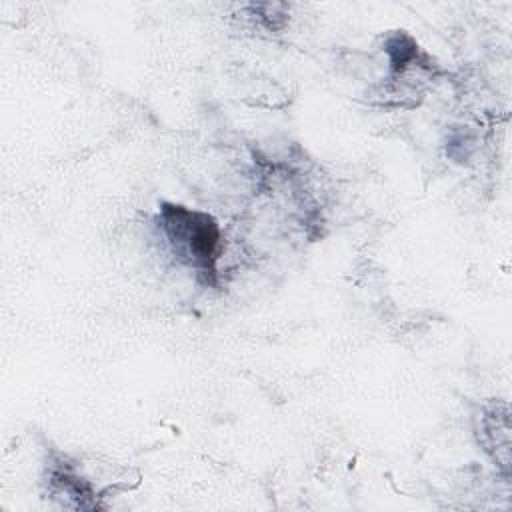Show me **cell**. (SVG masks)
I'll return each mask as SVG.
<instances>
[{
	"mask_svg": "<svg viewBox=\"0 0 512 512\" xmlns=\"http://www.w3.org/2000/svg\"><path fill=\"white\" fill-rule=\"evenodd\" d=\"M160 226L174 254L198 270L206 282H216V262L222 250L216 220L206 212L164 202L160 206Z\"/></svg>",
	"mask_w": 512,
	"mask_h": 512,
	"instance_id": "obj_1",
	"label": "cell"
}]
</instances>
